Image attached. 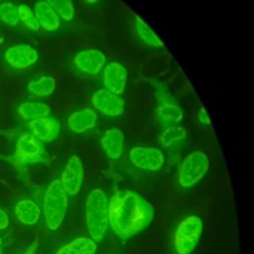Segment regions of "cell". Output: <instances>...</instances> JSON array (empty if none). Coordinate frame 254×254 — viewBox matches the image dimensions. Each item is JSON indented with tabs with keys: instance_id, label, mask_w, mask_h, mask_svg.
Segmentation results:
<instances>
[{
	"instance_id": "cell-23",
	"label": "cell",
	"mask_w": 254,
	"mask_h": 254,
	"mask_svg": "<svg viewBox=\"0 0 254 254\" xmlns=\"http://www.w3.org/2000/svg\"><path fill=\"white\" fill-rule=\"evenodd\" d=\"M64 21L72 20L74 8L71 0H45Z\"/></svg>"
},
{
	"instance_id": "cell-1",
	"label": "cell",
	"mask_w": 254,
	"mask_h": 254,
	"mask_svg": "<svg viewBox=\"0 0 254 254\" xmlns=\"http://www.w3.org/2000/svg\"><path fill=\"white\" fill-rule=\"evenodd\" d=\"M154 216L153 205L132 190H118L108 199L109 224L122 239H129L144 230Z\"/></svg>"
},
{
	"instance_id": "cell-5",
	"label": "cell",
	"mask_w": 254,
	"mask_h": 254,
	"mask_svg": "<svg viewBox=\"0 0 254 254\" xmlns=\"http://www.w3.org/2000/svg\"><path fill=\"white\" fill-rule=\"evenodd\" d=\"M202 220L195 215L182 220L175 233V248L178 254H190L202 232Z\"/></svg>"
},
{
	"instance_id": "cell-6",
	"label": "cell",
	"mask_w": 254,
	"mask_h": 254,
	"mask_svg": "<svg viewBox=\"0 0 254 254\" xmlns=\"http://www.w3.org/2000/svg\"><path fill=\"white\" fill-rule=\"evenodd\" d=\"M209 168L207 156L200 151L190 153L184 160L180 175L179 183L183 188H191L195 186L206 175Z\"/></svg>"
},
{
	"instance_id": "cell-14",
	"label": "cell",
	"mask_w": 254,
	"mask_h": 254,
	"mask_svg": "<svg viewBox=\"0 0 254 254\" xmlns=\"http://www.w3.org/2000/svg\"><path fill=\"white\" fill-rule=\"evenodd\" d=\"M34 13L40 26L44 30L53 32L59 29L61 25V17L46 1L37 2L34 7Z\"/></svg>"
},
{
	"instance_id": "cell-27",
	"label": "cell",
	"mask_w": 254,
	"mask_h": 254,
	"mask_svg": "<svg viewBox=\"0 0 254 254\" xmlns=\"http://www.w3.org/2000/svg\"><path fill=\"white\" fill-rule=\"evenodd\" d=\"M198 119L199 121L202 123V124H209L210 120H209V116H208V113L206 112V110L201 107L199 112H198Z\"/></svg>"
},
{
	"instance_id": "cell-11",
	"label": "cell",
	"mask_w": 254,
	"mask_h": 254,
	"mask_svg": "<svg viewBox=\"0 0 254 254\" xmlns=\"http://www.w3.org/2000/svg\"><path fill=\"white\" fill-rule=\"evenodd\" d=\"M106 63L105 55L97 49H87L78 52L74 57L75 66L82 72L95 75Z\"/></svg>"
},
{
	"instance_id": "cell-16",
	"label": "cell",
	"mask_w": 254,
	"mask_h": 254,
	"mask_svg": "<svg viewBox=\"0 0 254 254\" xmlns=\"http://www.w3.org/2000/svg\"><path fill=\"white\" fill-rule=\"evenodd\" d=\"M97 115L90 108H83L71 113L67 119L68 127L75 133H83L94 127Z\"/></svg>"
},
{
	"instance_id": "cell-28",
	"label": "cell",
	"mask_w": 254,
	"mask_h": 254,
	"mask_svg": "<svg viewBox=\"0 0 254 254\" xmlns=\"http://www.w3.org/2000/svg\"><path fill=\"white\" fill-rule=\"evenodd\" d=\"M9 224V217L5 211L0 208V229H5Z\"/></svg>"
},
{
	"instance_id": "cell-10",
	"label": "cell",
	"mask_w": 254,
	"mask_h": 254,
	"mask_svg": "<svg viewBox=\"0 0 254 254\" xmlns=\"http://www.w3.org/2000/svg\"><path fill=\"white\" fill-rule=\"evenodd\" d=\"M92 105L106 116L116 117L123 113L125 101L107 89H98L91 96Z\"/></svg>"
},
{
	"instance_id": "cell-24",
	"label": "cell",
	"mask_w": 254,
	"mask_h": 254,
	"mask_svg": "<svg viewBox=\"0 0 254 254\" xmlns=\"http://www.w3.org/2000/svg\"><path fill=\"white\" fill-rule=\"evenodd\" d=\"M18 16L19 22H21L27 29L31 31H38L40 29V24L34 11L26 4H21L18 6Z\"/></svg>"
},
{
	"instance_id": "cell-3",
	"label": "cell",
	"mask_w": 254,
	"mask_h": 254,
	"mask_svg": "<svg viewBox=\"0 0 254 254\" xmlns=\"http://www.w3.org/2000/svg\"><path fill=\"white\" fill-rule=\"evenodd\" d=\"M45 156L44 144L27 131L17 138L14 154L6 160L14 166L18 173L25 175L29 164L42 162Z\"/></svg>"
},
{
	"instance_id": "cell-18",
	"label": "cell",
	"mask_w": 254,
	"mask_h": 254,
	"mask_svg": "<svg viewBox=\"0 0 254 254\" xmlns=\"http://www.w3.org/2000/svg\"><path fill=\"white\" fill-rule=\"evenodd\" d=\"M96 242L91 238L78 237L60 248L56 254H95Z\"/></svg>"
},
{
	"instance_id": "cell-12",
	"label": "cell",
	"mask_w": 254,
	"mask_h": 254,
	"mask_svg": "<svg viewBox=\"0 0 254 254\" xmlns=\"http://www.w3.org/2000/svg\"><path fill=\"white\" fill-rule=\"evenodd\" d=\"M29 132L32 133L42 143L52 142L60 134V122L58 119L50 116L31 120L28 123Z\"/></svg>"
},
{
	"instance_id": "cell-13",
	"label": "cell",
	"mask_w": 254,
	"mask_h": 254,
	"mask_svg": "<svg viewBox=\"0 0 254 254\" xmlns=\"http://www.w3.org/2000/svg\"><path fill=\"white\" fill-rule=\"evenodd\" d=\"M127 82V70L123 64L117 62L107 64L103 70V83L105 89L120 94L123 92Z\"/></svg>"
},
{
	"instance_id": "cell-26",
	"label": "cell",
	"mask_w": 254,
	"mask_h": 254,
	"mask_svg": "<svg viewBox=\"0 0 254 254\" xmlns=\"http://www.w3.org/2000/svg\"><path fill=\"white\" fill-rule=\"evenodd\" d=\"M186 137V130L181 126H172L164 131L161 136V143L168 147L176 144Z\"/></svg>"
},
{
	"instance_id": "cell-20",
	"label": "cell",
	"mask_w": 254,
	"mask_h": 254,
	"mask_svg": "<svg viewBox=\"0 0 254 254\" xmlns=\"http://www.w3.org/2000/svg\"><path fill=\"white\" fill-rule=\"evenodd\" d=\"M56 89V80L52 76H42L32 80L27 85V90L36 96H49Z\"/></svg>"
},
{
	"instance_id": "cell-17",
	"label": "cell",
	"mask_w": 254,
	"mask_h": 254,
	"mask_svg": "<svg viewBox=\"0 0 254 254\" xmlns=\"http://www.w3.org/2000/svg\"><path fill=\"white\" fill-rule=\"evenodd\" d=\"M15 214L21 223L34 225L39 220L40 208L33 200L23 199L17 202L15 206Z\"/></svg>"
},
{
	"instance_id": "cell-19",
	"label": "cell",
	"mask_w": 254,
	"mask_h": 254,
	"mask_svg": "<svg viewBox=\"0 0 254 254\" xmlns=\"http://www.w3.org/2000/svg\"><path fill=\"white\" fill-rule=\"evenodd\" d=\"M50 112V106L43 102H24L18 107L19 115L28 121L49 116Z\"/></svg>"
},
{
	"instance_id": "cell-30",
	"label": "cell",
	"mask_w": 254,
	"mask_h": 254,
	"mask_svg": "<svg viewBox=\"0 0 254 254\" xmlns=\"http://www.w3.org/2000/svg\"><path fill=\"white\" fill-rule=\"evenodd\" d=\"M85 2H87V3H95V2H97L98 0H84Z\"/></svg>"
},
{
	"instance_id": "cell-25",
	"label": "cell",
	"mask_w": 254,
	"mask_h": 254,
	"mask_svg": "<svg viewBox=\"0 0 254 254\" xmlns=\"http://www.w3.org/2000/svg\"><path fill=\"white\" fill-rule=\"evenodd\" d=\"M0 20L7 25H17L19 23L18 6L11 2H0Z\"/></svg>"
},
{
	"instance_id": "cell-15",
	"label": "cell",
	"mask_w": 254,
	"mask_h": 254,
	"mask_svg": "<svg viewBox=\"0 0 254 254\" xmlns=\"http://www.w3.org/2000/svg\"><path fill=\"white\" fill-rule=\"evenodd\" d=\"M124 134L118 128L107 130L101 138V146L106 156L110 159H119L123 152Z\"/></svg>"
},
{
	"instance_id": "cell-21",
	"label": "cell",
	"mask_w": 254,
	"mask_h": 254,
	"mask_svg": "<svg viewBox=\"0 0 254 254\" xmlns=\"http://www.w3.org/2000/svg\"><path fill=\"white\" fill-rule=\"evenodd\" d=\"M135 29L139 38L148 46L153 48H163L164 44L155 32L148 26L143 20L137 19L135 23Z\"/></svg>"
},
{
	"instance_id": "cell-2",
	"label": "cell",
	"mask_w": 254,
	"mask_h": 254,
	"mask_svg": "<svg viewBox=\"0 0 254 254\" xmlns=\"http://www.w3.org/2000/svg\"><path fill=\"white\" fill-rule=\"evenodd\" d=\"M86 226L92 240L99 243L103 240L108 221V198L100 189L92 190L85 202Z\"/></svg>"
},
{
	"instance_id": "cell-4",
	"label": "cell",
	"mask_w": 254,
	"mask_h": 254,
	"mask_svg": "<svg viewBox=\"0 0 254 254\" xmlns=\"http://www.w3.org/2000/svg\"><path fill=\"white\" fill-rule=\"evenodd\" d=\"M67 193L61 181H53L48 187L43 200V212L50 230H57L63 223L67 209Z\"/></svg>"
},
{
	"instance_id": "cell-22",
	"label": "cell",
	"mask_w": 254,
	"mask_h": 254,
	"mask_svg": "<svg viewBox=\"0 0 254 254\" xmlns=\"http://www.w3.org/2000/svg\"><path fill=\"white\" fill-rule=\"evenodd\" d=\"M158 114L160 119L167 124L178 123L183 119L182 109L172 103H165L159 107Z\"/></svg>"
},
{
	"instance_id": "cell-7",
	"label": "cell",
	"mask_w": 254,
	"mask_h": 254,
	"mask_svg": "<svg viewBox=\"0 0 254 254\" xmlns=\"http://www.w3.org/2000/svg\"><path fill=\"white\" fill-rule=\"evenodd\" d=\"M84 177V168L81 159L72 155L63 171L61 183L67 195H75L81 189Z\"/></svg>"
},
{
	"instance_id": "cell-8",
	"label": "cell",
	"mask_w": 254,
	"mask_h": 254,
	"mask_svg": "<svg viewBox=\"0 0 254 254\" xmlns=\"http://www.w3.org/2000/svg\"><path fill=\"white\" fill-rule=\"evenodd\" d=\"M134 166L146 171H159L164 165V154L153 147H134L129 153Z\"/></svg>"
},
{
	"instance_id": "cell-31",
	"label": "cell",
	"mask_w": 254,
	"mask_h": 254,
	"mask_svg": "<svg viewBox=\"0 0 254 254\" xmlns=\"http://www.w3.org/2000/svg\"><path fill=\"white\" fill-rule=\"evenodd\" d=\"M1 242H2V241H1V237H0V246H1Z\"/></svg>"
},
{
	"instance_id": "cell-9",
	"label": "cell",
	"mask_w": 254,
	"mask_h": 254,
	"mask_svg": "<svg viewBox=\"0 0 254 254\" xmlns=\"http://www.w3.org/2000/svg\"><path fill=\"white\" fill-rule=\"evenodd\" d=\"M38 58L37 50L27 44L11 46L4 54L6 64L15 69H24L33 65L38 61Z\"/></svg>"
},
{
	"instance_id": "cell-29",
	"label": "cell",
	"mask_w": 254,
	"mask_h": 254,
	"mask_svg": "<svg viewBox=\"0 0 254 254\" xmlns=\"http://www.w3.org/2000/svg\"><path fill=\"white\" fill-rule=\"evenodd\" d=\"M36 250H37V241L33 242L30 247L26 250V252L24 254H35L36 253Z\"/></svg>"
}]
</instances>
